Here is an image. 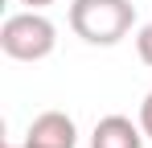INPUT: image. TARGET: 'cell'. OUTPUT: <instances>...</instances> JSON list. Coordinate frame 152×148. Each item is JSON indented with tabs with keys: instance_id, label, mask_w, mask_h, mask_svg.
<instances>
[{
	"instance_id": "obj_8",
	"label": "cell",
	"mask_w": 152,
	"mask_h": 148,
	"mask_svg": "<svg viewBox=\"0 0 152 148\" xmlns=\"http://www.w3.org/2000/svg\"><path fill=\"white\" fill-rule=\"evenodd\" d=\"M4 148H25V144H4Z\"/></svg>"
},
{
	"instance_id": "obj_1",
	"label": "cell",
	"mask_w": 152,
	"mask_h": 148,
	"mask_svg": "<svg viewBox=\"0 0 152 148\" xmlns=\"http://www.w3.org/2000/svg\"><path fill=\"white\" fill-rule=\"evenodd\" d=\"M136 25L132 0H74L70 4V29L86 45H115Z\"/></svg>"
},
{
	"instance_id": "obj_3",
	"label": "cell",
	"mask_w": 152,
	"mask_h": 148,
	"mask_svg": "<svg viewBox=\"0 0 152 148\" xmlns=\"http://www.w3.org/2000/svg\"><path fill=\"white\" fill-rule=\"evenodd\" d=\"M78 127L66 111H41L25 132V148H74Z\"/></svg>"
},
{
	"instance_id": "obj_5",
	"label": "cell",
	"mask_w": 152,
	"mask_h": 148,
	"mask_svg": "<svg viewBox=\"0 0 152 148\" xmlns=\"http://www.w3.org/2000/svg\"><path fill=\"white\" fill-rule=\"evenodd\" d=\"M136 53H140V62H144V66H152V21L136 33Z\"/></svg>"
},
{
	"instance_id": "obj_6",
	"label": "cell",
	"mask_w": 152,
	"mask_h": 148,
	"mask_svg": "<svg viewBox=\"0 0 152 148\" xmlns=\"http://www.w3.org/2000/svg\"><path fill=\"white\" fill-rule=\"evenodd\" d=\"M140 127H144V136L152 140V91L144 95V103H140Z\"/></svg>"
},
{
	"instance_id": "obj_4",
	"label": "cell",
	"mask_w": 152,
	"mask_h": 148,
	"mask_svg": "<svg viewBox=\"0 0 152 148\" xmlns=\"http://www.w3.org/2000/svg\"><path fill=\"white\" fill-rule=\"evenodd\" d=\"M144 127L127 115H103L91 132V148H144Z\"/></svg>"
},
{
	"instance_id": "obj_7",
	"label": "cell",
	"mask_w": 152,
	"mask_h": 148,
	"mask_svg": "<svg viewBox=\"0 0 152 148\" xmlns=\"http://www.w3.org/2000/svg\"><path fill=\"white\" fill-rule=\"evenodd\" d=\"M17 4H25V8H45V4H53V0H17Z\"/></svg>"
},
{
	"instance_id": "obj_2",
	"label": "cell",
	"mask_w": 152,
	"mask_h": 148,
	"mask_svg": "<svg viewBox=\"0 0 152 148\" xmlns=\"http://www.w3.org/2000/svg\"><path fill=\"white\" fill-rule=\"evenodd\" d=\"M53 45H58V29H53V21L41 8L12 12L0 25V49L12 62H41V58L53 53Z\"/></svg>"
}]
</instances>
